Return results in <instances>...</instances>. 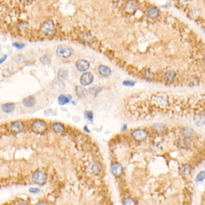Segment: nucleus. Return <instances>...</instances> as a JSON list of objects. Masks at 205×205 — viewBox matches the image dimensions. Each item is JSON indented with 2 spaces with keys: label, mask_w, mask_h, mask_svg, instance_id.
Here are the masks:
<instances>
[{
  "label": "nucleus",
  "mask_w": 205,
  "mask_h": 205,
  "mask_svg": "<svg viewBox=\"0 0 205 205\" xmlns=\"http://www.w3.org/2000/svg\"><path fill=\"white\" fill-rule=\"evenodd\" d=\"M134 141L110 149L111 162L122 168L115 181L123 205H192V172L204 161V145L183 135L171 146Z\"/></svg>",
  "instance_id": "1"
},
{
  "label": "nucleus",
  "mask_w": 205,
  "mask_h": 205,
  "mask_svg": "<svg viewBox=\"0 0 205 205\" xmlns=\"http://www.w3.org/2000/svg\"><path fill=\"white\" fill-rule=\"evenodd\" d=\"M48 180V176L42 171H36L32 176L33 182L39 185H43L45 184Z\"/></svg>",
  "instance_id": "2"
},
{
  "label": "nucleus",
  "mask_w": 205,
  "mask_h": 205,
  "mask_svg": "<svg viewBox=\"0 0 205 205\" xmlns=\"http://www.w3.org/2000/svg\"><path fill=\"white\" fill-rule=\"evenodd\" d=\"M41 31L46 35H53L55 32V27L53 21L49 20L44 23L41 26Z\"/></svg>",
  "instance_id": "3"
},
{
  "label": "nucleus",
  "mask_w": 205,
  "mask_h": 205,
  "mask_svg": "<svg viewBox=\"0 0 205 205\" xmlns=\"http://www.w3.org/2000/svg\"><path fill=\"white\" fill-rule=\"evenodd\" d=\"M72 49L68 46H59L57 49V55L61 58L66 59L70 57L72 54Z\"/></svg>",
  "instance_id": "4"
},
{
  "label": "nucleus",
  "mask_w": 205,
  "mask_h": 205,
  "mask_svg": "<svg viewBox=\"0 0 205 205\" xmlns=\"http://www.w3.org/2000/svg\"><path fill=\"white\" fill-rule=\"evenodd\" d=\"M31 129L36 133H42L46 129V124L45 122L41 120H36L31 125Z\"/></svg>",
  "instance_id": "5"
},
{
  "label": "nucleus",
  "mask_w": 205,
  "mask_h": 205,
  "mask_svg": "<svg viewBox=\"0 0 205 205\" xmlns=\"http://www.w3.org/2000/svg\"><path fill=\"white\" fill-rule=\"evenodd\" d=\"M131 136L132 139H134V140L142 141L145 140L147 137L148 133L144 129H136L132 132Z\"/></svg>",
  "instance_id": "6"
},
{
  "label": "nucleus",
  "mask_w": 205,
  "mask_h": 205,
  "mask_svg": "<svg viewBox=\"0 0 205 205\" xmlns=\"http://www.w3.org/2000/svg\"><path fill=\"white\" fill-rule=\"evenodd\" d=\"M23 128H24V125L23 122L21 121H16L12 123L10 125V131L15 134H18L21 132Z\"/></svg>",
  "instance_id": "7"
},
{
  "label": "nucleus",
  "mask_w": 205,
  "mask_h": 205,
  "mask_svg": "<svg viewBox=\"0 0 205 205\" xmlns=\"http://www.w3.org/2000/svg\"><path fill=\"white\" fill-rule=\"evenodd\" d=\"M93 80V75L90 72L84 73L80 78L81 84L83 85H88L92 83Z\"/></svg>",
  "instance_id": "8"
},
{
  "label": "nucleus",
  "mask_w": 205,
  "mask_h": 205,
  "mask_svg": "<svg viewBox=\"0 0 205 205\" xmlns=\"http://www.w3.org/2000/svg\"><path fill=\"white\" fill-rule=\"evenodd\" d=\"M90 64L86 60H79L76 61V69L81 72H84L87 70L89 68Z\"/></svg>",
  "instance_id": "9"
},
{
  "label": "nucleus",
  "mask_w": 205,
  "mask_h": 205,
  "mask_svg": "<svg viewBox=\"0 0 205 205\" xmlns=\"http://www.w3.org/2000/svg\"><path fill=\"white\" fill-rule=\"evenodd\" d=\"M159 10L155 7H151L149 8L147 12V16L149 19H154L158 17L159 16Z\"/></svg>",
  "instance_id": "10"
},
{
  "label": "nucleus",
  "mask_w": 205,
  "mask_h": 205,
  "mask_svg": "<svg viewBox=\"0 0 205 205\" xmlns=\"http://www.w3.org/2000/svg\"><path fill=\"white\" fill-rule=\"evenodd\" d=\"M36 99L33 96H28L23 100V105L27 108H31L36 104Z\"/></svg>",
  "instance_id": "11"
},
{
  "label": "nucleus",
  "mask_w": 205,
  "mask_h": 205,
  "mask_svg": "<svg viewBox=\"0 0 205 205\" xmlns=\"http://www.w3.org/2000/svg\"><path fill=\"white\" fill-rule=\"evenodd\" d=\"M57 76H58V78L60 81L66 79L68 76V69H66V68H61L59 70V71H58Z\"/></svg>",
  "instance_id": "12"
},
{
  "label": "nucleus",
  "mask_w": 205,
  "mask_h": 205,
  "mask_svg": "<svg viewBox=\"0 0 205 205\" xmlns=\"http://www.w3.org/2000/svg\"><path fill=\"white\" fill-rule=\"evenodd\" d=\"M1 108L4 113H10L14 111L15 108V105L13 103H7L3 105Z\"/></svg>",
  "instance_id": "13"
},
{
  "label": "nucleus",
  "mask_w": 205,
  "mask_h": 205,
  "mask_svg": "<svg viewBox=\"0 0 205 205\" xmlns=\"http://www.w3.org/2000/svg\"><path fill=\"white\" fill-rule=\"evenodd\" d=\"M52 128L54 131L57 134H61L64 131V126L60 123H55L52 125Z\"/></svg>",
  "instance_id": "14"
},
{
  "label": "nucleus",
  "mask_w": 205,
  "mask_h": 205,
  "mask_svg": "<svg viewBox=\"0 0 205 205\" xmlns=\"http://www.w3.org/2000/svg\"><path fill=\"white\" fill-rule=\"evenodd\" d=\"M70 99H71V96L61 95L58 98L59 104L60 105H64V104L68 103Z\"/></svg>",
  "instance_id": "15"
},
{
  "label": "nucleus",
  "mask_w": 205,
  "mask_h": 205,
  "mask_svg": "<svg viewBox=\"0 0 205 205\" xmlns=\"http://www.w3.org/2000/svg\"><path fill=\"white\" fill-rule=\"evenodd\" d=\"M99 73L104 76H108L110 75L111 74V70L108 68V67L101 65L99 67Z\"/></svg>",
  "instance_id": "16"
},
{
  "label": "nucleus",
  "mask_w": 205,
  "mask_h": 205,
  "mask_svg": "<svg viewBox=\"0 0 205 205\" xmlns=\"http://www.w3.org/2000/svg\"><path fill=\"white\" fill-rule=\"evenodd\" d=\"M64 84L60 80L55 81L53 85L54 90L57 91H61L64 89Z\"/></svg>",
  "instance_id": "17"
},
{
  "label": "nucleus",
  "mask_w": 205,
  "mask_h": 205,
  "mask_svg": "<svg viewBox=\"0 0 205 205\" xmlns=\"http://www.w3.org/2000/svg\"><path fill=\"white\" fill-rule=\"evenodd\" d=\"M194 122L197 126H201L205 123V117L203 115L197 114L194 118Z\"/></svg>",
  "instance_id": "18"
},
{
  "label": "nucleus",
  "mask_w": 205,
  "mask_h": 205,
  "mask_svg": "<svg viewBox=\"0 0 205 205\" xmlns=\"http://www.w3.org/2000/svg\"><path fill=\"white\" fill-rule=\"evenodd\" d=\"M76 95L79 97H84L87 94V90L82 87L77 86L75 88Z\"/></svg>",
  "instance_id": "19"
},
{
  "label": "nucleus",
  "mask_w": 205,
  "mask_h": 205,
  "mask_svg": "<svg viewBox=\"0 0 205 205\" xmlns=\"http://www.w3.org/2000/svg\"><path fill=\"white\" fill-rule=\"evenodd\" d=\"M137 8V4L136 2L129 1L126 6V10L129 12H132L133 10H136Z\"/></svg>",
  "instance_id": "20"
},
{
  "label": "nucleus",
  "mask_w": 205,
  "mask_h": 205,
  "mask_svg": "<svg viewBox=\"0 0 205 205\" xmlns=\"http://www.w3.org/2000/svg\"><path fill=\"white\" fill-rule=\"evenodd\" d=\"M40 61L45 64H49L51 62V57L48 55V54H45L42 57H41L40 58Z\"/></svg>",
  "instance_id": "21"
},
{
  "label": "nucleus",
  "mask_w": 205,
  "mask_h": 205,
  "mask_svg": "<svg viewBox=\"0 0 205 205\" xmlns=\"http://www.w3.org/2000/svg\"><path fill=\"white\" fill-rule=\"evenodd\" d=\"M204 177H205V173H204V172H200V173L197 175V180L198 181H203V180L204 179Z\"/></svg>",
  "instance_id": "22"
},
{
  "label": "nucleus",
  "mask_w": 205,
  "mask_h": 205,
  "mask_svg": "<svg viewBox=\"0 0 205 205\" xmlns=\"http://www.w3.org/2000/svg\"><path fill=\"white\" fill-rule=\"evenodd\" d=\"M13 46L15 47L17 49H23V48L25 46L24 44H19V43H14L13 44Z\"/></svg>",
  "instance_id": "23"
},
{
  "label": "nucleus",
  "mask_w": 205,
  "mask_h": 205,
  "mask_svg": "<svg viewBox=\"0 0 205 205\" xmlns=\"http://www.w3.org/2000/svg\"><path fill=\"white\" fill-rule=\"evenodd\" d=\"M123 85H126V86H130V87H132V86H134V84H135V83L132 82V81H125L123 82Z\"/></svg>",
  "instance_id": "24"
},
{
  "label": "nucleus",
  "mask_w": 205,
  "mask_h": 205,
  "mask_svg": "<svg viewBox=\"0 0 205 205\" xmlns=\"http://www.w3.org/2000/svg\"><path fill=\"white\" fill-rule=\"evenodd\" d=\"M29 191L31 192V193H33V194H36V193H38L40 192V190L38 188H31L29 190Z\"/></svg>",
  "instance_id": "25"
},
{
  "label": "nucleus",
  "mask_w": 205,
  "mask_h": 205,
  "mask_svg": "<svg viewBox=\"0 0 205 205\" xmlns=\"http://www.w3.org/2000/svg\"><path fill=\"white\" fill-rule=\"evenodd\" d=\"M85 115H86V117L90 120H92L93 119V114H92V113L91 112H86L85 113Z\"/></svg>",
  "instance_id": "26"
},
{
  "label": "nucleus",
  "mask_w": 205,
  "mask_h": 205,
  "mask_svg": "<svg viewBox=\"0 0 205 205\" xmlns=\"http://www.w3.org/2000/svg\"><path fill=\"white\" fill-rule=\"evenodd\" d=\"M35 205H47V204H46V202H45V201L41 200V201L38 202Z\"/></svg>",
  "instance_id": "27"
},
{
  "label": "nucleus",
  "mask_w": 205,
  "mask_h": 205,
  "mask_svg": "<svg viewBox=\"0 0 205 205\" xmlns=\"http://www.w3.org/2000/svg\"><path fill=\"white\" fill-rule=\"evenodd\" d=\"M6 59H7V55H4L1 58H0V64H1L2 63H3L4 61H5L6 60Z\"/></svg>",
  "instance_id": "28"
},
{
  "label": "nucleus",
  "mask_w": 205,
  "mask_h": 205,
  "mask_svg": "<svg viewBox=\"0 0 205 205\" xmlns=\"http://www.w3.org/2000/svg\"><path fill=\"white\" fill-rule=\"evenodd\" d=\"M19 205H27V203H21V204H19Z\"/></svg>",
  "instance_id": "29"
},
{
  "label": "nucleus",
  "mask_w": 205,
  "mask_h": 205,
  "mask_svg": "<svg viewBox=\"0 0 205 205\" xmlns=\"http://www.w3.org/2000/svg\"><path fill=\"white\" fill-rule=\"evenodd\" d=\"M202 205H205V203H204V201L203 202V203H202Z\"/></svg>",
  "instance_id": "30"
}]
</instances>
